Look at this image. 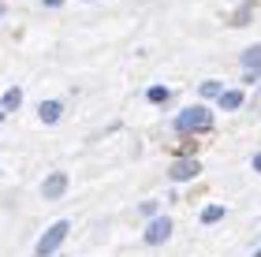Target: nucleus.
Wrapping results in <instances>:
<instances>
[{
  "instance_id": "obj_2",
  "label": "nucleus",
  "mask_w": 261,
  "mask_h": 257,
  "mask_svg": "<svg viewBox=\"0 0 261 257\" xmlns=\"http://www.w3.org/2000/svg\"><path fill=\"white\" fill-rule=\"evenodd\" d=\"M209 120H213V112H209V108H201V104H191V108H183V112H179L175 127H179L183 134H187V131H205Z\"/></svg>"
},
{
  "instance_id": "obj_14",
  "label": "nucleus",
  "mask_w": 261,
  "mask_h": 257,
  "mask_svg": "<svg viewBox=\"0 0 261 257\" xmlns=\"http://www.w3.org/2000/svg\"><path fill=\"white\" fill-rule=\"evenodd\" d=\"M45 4H49V8H60V4H64V0H45Z\"/></svg>"
},
{
  "instance_id": "obj_13",
  "label": "nucleus",
  "mask_w": 261,
  "mask_h": 257,
  "mask_svg": "<svg viewBox=\"0 0 261 257\" xmlns=\"http://www.w3.org/2000/svg\"><path fill=\"white\" fill-rule=\"evenodd\" d=\"M254 172H261V153H257V157H254Z\"/></svg>"
},
{
  "instance_id": "obj_7",
  "label": "nucleus",
  "mask_w": 261,
  "mask_h": 257,
  "mask_svg": "<svg viewBox=\"0 0 261 257\" xmlns=\"http://www.w3.org/2000/svg\"><path fill=\"white\" fill-rule=\"evenodd\" d=\"M243 64H246V71H261V45L243 52Z\"/></svg>"
},
{
  "instance_id": "obj_16",
  "label": "nucleus",
  "mask_w": 261,
  "mask_h": 257,
  "mask_svg": "<svg viewBox=\"0 0 261 257\" xmlns=\"http://www.w3.org/2000/svg\"><path fill=\"white\" fill-rule=\"evenodd\" d=\"M254 257H261V250H257V253H254Z\"/></svg>"
},
{
  "instance_id": "obj_9",
  "label": "nucleus",
  "mask_w": 261,
  "mask_h": 257,
  "mask_svg": "<svg viewBox=\"0 0 261 257\" xmlns=\"http://www.w3.org/2000/svg\"><path fill=\"white\" fill-rule=\"evenodd\" d=\"M19 101H22V90H8V93H4V101H0V108L11 112V108H19Z\"/></svg>"
},
{
  "instance_id": "obj_12",
  "label": "nucleus",
  "mask_w": 261,
  "mask_h": 257,
  "mask_svg": "<svg viewBox=\"0 0 261 257\" xmlns=\"http://www.w3.org/2000/svg\"><path fill=\"white\" fill-rule=\"evenodd\" d=\"M220 82H201V97H220Z\"/></svg>"
},
{
  "instance_id": "obj_10",
  "label": "nucleus",
  "mask_w": 261,
  "mask_h": 257,
  "mask_svg": "<svg viewBox=\"0 0 261 257\" xmlns=\"http://www.w3.org/2000/svg\"><path fill=\"white\" fill-rule=\"evenodd\" d=\"M217 220H224V205H209L201 213V224H217Z\"/></svg>"
},
{
  "instance_id": "obj_8",
  "label": "nucleus",
  "mask_w": 261,
  "mask_h": 257,
  "mask_svg": "<svg viewBox=\"0 0 261 257\" xmlns=\"http://www.w3.org/2000/svg\"><path fill=\"white\" fill-rule=\"evenodd\" d=\"M239 104H243V93L239 90H231V93H220V108H239Z\"/></svg>"
},
{
  "instance_id": "obj_5",
  "label": "nucleus",
  "mask_w": 261,
  "mask_h": 257,
  "mask_svg": "<svg viewBox=\"0 0 261 257\" xmlns=\"http://www.w3.org/2000/svg\"><path fill=\"white\" fill-rule=\"evenodd\" d=\"M198 172H201V164H198V160H179V164L172 168V179H194Z\"/></svg>"
},
{
  "instance_id": "obj_3",
  "label": "nucleus",
  "mask_w": 261,
  "mask_h": 257,
  "mask_svg": "<svg viewBox=\"0 0 261 257\" xmlns=\"http://www.w3.org/2000/svg\"><path fill=\"white\" fill-rule=\"evenodd\" d=\"M168 235H172V220H153L149 231H146V242H149V246H161Z\"/></svg>"
},
{
  "instance_id": "obj_1",
  "label": "nucleus",
  "mask_w": 261,
  "mask_h": 257,
  "mask_svg": "<svg viewBox=\"0 0 261 257\" xmlns=\"http://www.w3.org/2000/svg\"><path fill=\"white\" fill-rule=\"evenodd\" d=\"M67 231H71V224H67V220H56V224H53V227H49V231H45V235L38 239L34 253H38V257H49L53 250H60V242L67 239Z\"/></svg>"
},
{
  "instance_id": "obj_11",
  "label": "nucleus",
  "mask_w": 261,
  "mask_h": 257,
  "mask_svg": "<svg viewBox=\"0 0 261 257\" xmlns=\"http://www.w3.org/2000/svg\"><path fill=\"white\" fill-rule=\"evenodd\" d=\"M149 101L153 104H164V101H168V86H149Z\"/></svg>"
},
{
  "instance_id": "obj_15",
  "label": "nucleus",
  "mask_w": 261,
  "mask_h": 257,
  "mask_svg": "<svg viewBox=\"0 0 261 257\" xmlns=\"http://www.w3.org/2000/svg\"><path fill=\"white\" fill-rule=\"evenodd\" d=\"M0 120H4V108H0Z\"/></svg>"
},
{
  "instance_id": "obj_6",
  "label": "nucleus",
  "mask_w": 261,
  "mask_h": 257,
  "mask_svg": "<svg viewBox=\"0 0 261 257\" xmlns=\"http://www.w3.org/2000/svg\"><path fill=\"white\" fill-rule=\"evenodd\" d=\"M38 116H41L45 123H56V120H60V101H41Z\"/></svg>"
},
{
  "instance_id": "obj_4",
  "label": "nucleus",
  "mask_w": 261,
  "mask_h": 257,
  "mask_svg": "<svg viewBox=\"0 0 261 257\" xmlns=\"http://www.w3.org/2000/svg\"><path fill=\"white\" fill-rule=\"evenodd\" d=\"M64 190H67V175H53V179H45V186H41L45 197H60Z\"/></svg>"
}]
</instances>
